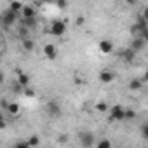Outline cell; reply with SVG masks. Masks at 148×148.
<instances>
[{"instance_id": "obj_1", "label": "cell", "mask_w": 148, "mask_h": 148, "mask_svg": "<svg viewBox=\"0 0 148 148\" xmlns=\"http://www.w3.org/2000/svg\"><path fill=\"white\" fill-rule=\"evenodd\" d=\"M79 141H80L82 148H91V146L96 145V138H94V134L91 131H82L79 134Z\"/></svg>"}, {"instance_id": "obj_2", "label": "cell", "mask_w": 148, "mask_h": 148, "mask_svg": "<svg viewBox=\"0 0 148 148\" xmlns=\"http://www.w3.org/2000/svg\"><path fill=\"white\" fill-rule=\"evenodd\" d=\"M51 35H54V37H61V35H64L66 33V23L64 21H61V19H56V21H52L51 23Z\"/></svg>"}, {"instance_id": "obj_3", "label": "cell", "mask_w": 148, "mask_h": 148, "mask_svg": "<svg viewBox=\"0 0 148 148\" xmlns=\"http://www.w3.org/2000/svg\"><path fill=\"white\" fill-rule=\"evenodd\" d=\"M110 120H117V122L125 120V108L120 105H113L110 108Z\"/></svg>"}, {"instance_id": "obj_4", "label": "cell", "mask_w": 148, "mask_h": 148, "mask_svg": "<svg viewBox=\"0 0 148 148\" xmlns=\"http://www.w3.org/2000/svg\"><path fill=\"white\" fill-rule=\"evenodd\" d=\"M18 16H19V14H16V12H12L11 9H7V11H5V12L2 14V23H4V26H5V28L12 26V25L16 23Z\"/></svg>"}, {"instance_id": "obj_5", "label": "cell", "mask_w": 148, "mask_h": 148, "mask_svg": "<svg viewBox=\"0 0 148 148\" xmlns=\"http://www.w3.org/2000/svg\"><path fill=\"white\" fill-rule=\"evenodd\" d=\"M44 56H45L47 59L54 61V59L58 58V47L52 45V44H45V45H44Z\"/></svg>"}, {"instance_id": "obj_6", "label": "cell", "mask_w": 148, "mask_h": 148, "mask_svg": "<svg viewBox=\"0 0 148 148\" xmlns=\"http://www.w3.org/2000/svg\"><path fill=\"white\" fill-rule=\"evenodd\" d=\"M115 80V73L110 71V70H101L99 73V82L101 84H112Z\"/></svg>"}, {"instance_id": "obj_7", "label": "cell", "mask_w": 148, "mask_h": 148, "mask_svg": "<svg viewBox=\"0 0 148 148\" xmlns=\"http://www.w3.org/2000/svg\"><path fill=\"white\" fill-rule=\"evenodd\" d=\"M145 45H146V42L143 40V37H134V40L131 42V49H132L134 52L143 51V49H145Z\"/></svg>"}, {"instance_id": "obj_8", "label": "cell", "mask_w": 148, "mask_h": 148, "mask_svg": "<svg viewBox=\"0 0 148 148\" xmlns=\"http://www.w3.org/2000/svg\"><path fill=\"white\" fill-rule=\"evenodd\" d=\"M47 113H49L51 117H59V115H61V106H59L56 101H49V105H47Z\"/></svg>"}, {"instance_id": "obj_9", "label": "cell", "mask_w": 148, "mask_h": 148, "mask_svg": "<svg viewBox=\"0 0 148 148\" xmlns=\"http://www.w3.org/2000/svg\"><path fill=\"white\" fill-rule=\"evenodd\" d=\"M18 84L23 87V89H28L30 87V77L26 73H23L21 70H18Z\"/></svg>"}, {"instance_id": "obj_10", "label": "cell", "mask_w": 148, "mask_h": 148, "mask_svg": "<svg viewBox=\"0 0 148 148\" xmlns=\"http://www.w3.org/2000/svg\"><path fill=\"white\" fill-rule=\"evenodd\" d=\"M21 16H23L25 19H33V18L37 16V11H35V7H33V5H25V7H23V12H21Z\"/></svg>"}, {"instance_id": "obj_11", "label": "cell", "mask_w": 148, "mask_h": 148, "mask_svg": "<svg viewBox=\"0 0 148 148\" xmlns=\"http://www.w3.org/2000/svg\"><path fill=\"white\" fill-rule=\"evenodd\" d=\"M99 51H101L103 54H110V52L113 51V44H112V40H108V38L101 40V42H99Z\"/></svg>"}, {"instance_id": "obj_12", "label": "cell", "mask_w": 148, "mask_h": 148, "mask_svg": "<svg viewBox=\"0 0 148 148\" xmlns=\"http://www.w3.org/2000/svg\"><path fill=\"white\" fill-rule=\"evenodd\" d=\"M134 56H136V52H134V51H132L131 47L120 52V58H122L124 61H132V59H134Z\"/></svg>"}, {"instance_id": "obj_13", "label": "cell", "mask_w": 148, "mask_h": 148, "mask_svg": "<svg viewBox=\"0 0 148 148\" xmlns=\"http://www.w3.org/2000/svg\"><path fill=\"white\" fill-rule=\"evenodd\" d=\"M141 87H143V80L141 79H132L129 82V89L131 91H141Z\"/></svg>"}, {"instance_id": "obj_14", "label": "cell", "mask_w": 148, "mask_h": 148, "mask_svg": "<svg viewBox=\"0 0 148 148\" xmlns=\"http://www.w3.org/2000/svg\"><path fill=\"white\" fill-rule=\"evenodd\" d=\"M23 7H25V4H21V2H11V5H9V9L12 12H16V14H21Z\"/></svg>"}, {"instance_id": "obj_15", "label": "cell", "mask_w": 148, "mask_h": 148, "mask_svg": "<svg viewBox=\"0 0 148 148\" xmlns=\"http://www.w3.org/2000/svg\"><path fill=\"white\" fill-rule=\"evenodd\" d=\"M96 148H112V141L108 138H101L96 141Z\"/></svg>"}, {"instance_id": "obj_16", "label": "cell", "mask_w": 148, "mask_h": 148, "mask_svg": "<svg viewBox=\"0 0 148 148\" xmlns=\"http://www.w3.org/2000/svg\"><path fill=\"white\" fill-rule=\"evenodd\" d=\"M19 110H21V108H19V105H18V103H9V106H7V110H5V112H9L11 115H18V113H19Z\"/></svg>"}, {"instance_id": "obj_17", "label": "cell", "mask_w": 148, "mask_h": 148, "mask_svg": "<svg viewBox=\"0 0 148 148\" xmlns=\"http://www.w3.org/2000/svg\"><path fill=\"white\" fill-rule=\"evenodd\" d=\"M33 47H35V44H33V40H32V38H25V40H23V49H25V51L32 52V51H33Z\"/></svg>"}, {"instance_id": "obj_18", "label": "cell", "mask_w": 148, "mask_h": 148, "mask_svg": "<svg viewBox=\"0 0 148 148\" xmlns=\"http://www.w3.org/2000/svg\"><path fill=\"white\" fill-rule=\"evenodd\" d=\"M139 132H141L143 139H146V141H148V122H143V124H141V127H139Z\"/></svg>"}, {"instance_id": "obj_19", "label": "cell", "mask_w": 148, "mask_h": 148, "mask_svg": "<svg viewBox=\"0 0 148 148\" xmlns=\"http://www.w3.org/2000/svg\"><path fill=\"white\" fill-rule=\"evenodd\" d=\"M38 143H40V138L37 136V134H33V136H30L28 138V145L33 148V146H38Z\"/></svg>"}, {"instance_id": "obj_20", "label": "cell", "mask_w": 148, "mask_h": 148, "mask_svg": "<svg viewBox=\"0 0 148 148\" xmlns=\"http://www.w3.org/2000/svg\"><path fill=\"white\" fill-rule=\"evenodd\" d=\"M96 112H101V113H105V112H110V108H108V105L106 103H96Z\"/></svg>"}, {"instance_id": "obj_21", "label": "cell", "mask_w": 148, "mask_h": 148, "mask_svg": "<svg viewBox=\"0 0 148 148\" xmlns=\"http://www.w3.org/2000/svg\"><path fill=\"white\" fill-rule=\"evenodd\" d=\"M136 117V112L132 108H125V120H132Z\"/></svg>"}, {"instance_id": "obj_22", "label": "cell", "mask_w": 148, "mask_h": 148, "mask_svg": "<svg viewBox=\"0 0 148 148\" xmlns=\"http://www.w3.org/2000/svg\"><path fill=\"white\" fill-rule=\"evenodd\" d=\"M12 148H32V146L28 145V141H19V143H16Z\"/></svg>"}, {"instance_id": "obj_23", "label": "cell", "mask_w": 148, "mask_h": 148, "mask_svg": "<svg viewBox=\"0 0 148 148\" xmlns=\"http://www.w3.org/2000/svg\"><path fill=\"white\" fill-rule=\"evenodd\" d=\"M56 7H58V9H66L68 4L64 2V0H58V2H56Z\"/></svg>"}, {"instance_id": "obj_24", "label": "cell", "mask_w": 148, "mask_h": 148, "mask_svg": "<svg viewBox=\"0 0 148 148\" xmlns=\"http://www.w3.org/2000/svg\"><path fill=\"white\" fill-rule=\"evenodd\" d=\"M25 96H28V98H33V96H35V91L28 87V89H25Z\"/></svg>"}, {"instance_id": "obj_25", "label": "cell", "mask_w": 148, "mask_h": 148, "mask_svg": "<svg viewBox=\"0 0 148 148\" xmlns=\"http://www.w3.org/2000/svg\"><path fill=\"white\" fill-rule=\"evenodd\" d=\"M84 23H86V19H84L82 16H79V18H77V25H79V26H82Z\"/></svg>"}, {"instance_id": "obj_26", "label": "cell", "mask_w": 148, "mask_h": 148, "mask_svg": "<svg viewBox=\"0 0 148 148\" xmlns=\"http://www.w3.org/2000/svg\"><path fill=\"white\" fill-rule=\"evenodd\" d=\"M143 82H148V70H145V73H143V79H141Z\"/></svg>"}, {"instance_id": "obj_27", "label": "cell", "mask_w": 148, "mask_h": 148, "mask_svg": "<svg viewBox=\"0 0 148 148\" xmlns=\"http://www.w3.org/2000/svg\"><path fill=\"white\" fill-rule=\"evenodd\" d=\"M143 18H145V19H146V23H148V7L143 11Z\"/></svg>"}, {"instance_id": "obj_28", "label": "cell", "mask_w": 148, "mask_h": 148, "mask_svg": "<svg viewBox=\"0 0 148 148\" xmlns=\"http://www.w3.org/2000/svg\"><path fill=\"white\" fill-rule=\"evenodd\" d=\"M143 40H145V42H146V44H148V30H146V32H145V33H143Z\"/></svg>"}, {"instance_id": "obj_29", "label": "cell", "mask_w": 148, "mask_h": 148, "mask_svg": "<svg viewBox=\"0 0 148 148\" xmlns=\"http://www.w3.org/2000/svg\"><path fill=\"white\" fill-rule=\"evenodd\" d=\"M0 127H2V129H5V120H4V119L0 120Z\"/></svg>"}, {"instance_id": "obj_30", "label": "cell", "mask_w": 148, "mask_h": 148, "mask_svg": "<svg viewBox=\"0 0 148 148\" xmlns=\"http://www.w3.org/2000/svg\"><path fill=\"white\" fill-rule=\"evenodd\" d=\"M59 141H61V143H64V141H66V136H64V134H63V136H59Z\"/></svg>"}]
</instances>
